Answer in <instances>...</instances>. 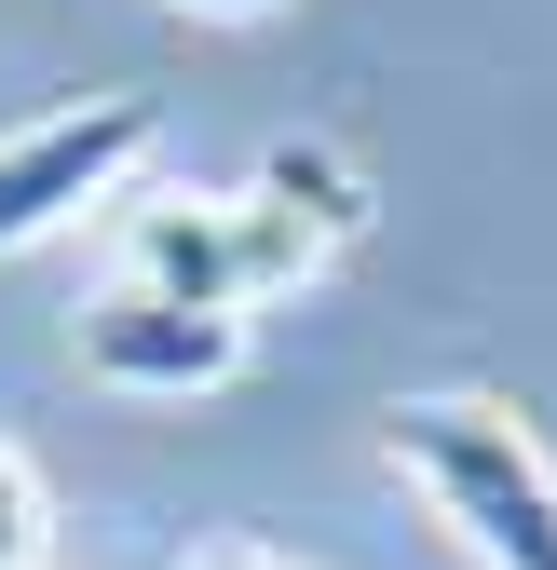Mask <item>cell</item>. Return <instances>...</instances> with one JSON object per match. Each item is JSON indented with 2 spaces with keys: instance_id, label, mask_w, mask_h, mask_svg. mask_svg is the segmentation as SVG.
Segmentation results:
<instances>
[{
  "instance_id": "1",
  "label": "cell",
  "mask_w": 557,
  "mask_h": 570,
  "mask_svg": "<svg viewBox=\"0 0 557 570\" xmlns=\"http://www.w3.org/2000/svg\"><path fill=\"white\" fill-rule=\"evenodd\" d=\"M368 232V177L326 150V136H286L245 190H164L123 218V285H164V299H204V313H258L313 285L340 245Z\"/></svg>"
},
{
  "instance_id": "2",
  "label": "cell",
  "mask_w": 557,
  "mask_h": 570,
  "mask_svg": "<svg viewBox=\"0 0 557 570\" xmlns=\"http://www.w3.org/2000/svg\"><path fill=\"white\" fill-rule=\"evenodd\" d=\"M381 462L436 489V517L490 570H557V462L530 449V421L490 394H408L381 421Z\"/></svg>"
},
{
  "instance_id": "3",
  "label": "cell",
  "mask_w": 557,
  "mask_h": 570,
  "mask_svg": "<svg viewBox=\"0 0 557 570\" xmlns=\"http://www.w3.org/2000/svg\"><path fill=\"white\" fill-rule=\"evenodd\" d=\"M164 136V109L150 96H82V109H41V122H14L0 136V258H28L41 232H68L82 204H109L123 190V164Z\"/></svg>"
},
{
  "instance_id": "4",
  "label": "cell",
  "mask_w": 557,
  "mask_h": 570,
  "mask_svg": "<svg viewBox=\"0 0 557 570\" xmlns=\"http://www.w3.org/2000/svg\"><path fill=\"white\" fill-rule=\"evenodd\" d=\"M68 353H82V381H109V394H218L245 367V313L164 299V285H109V299L68 313Z\"/></svg>"
},
{
  "instance_id": "5",
  "label": "cell",
  "mask_w": 557,
  "mask_h": 570,
  "mask_svg": "<svg viewBox=\"0 0 557 570\" xmlns=\"http://www.w3.org/2000/svg\"><path fill=\"white\" fill-rule=\"evenodd\" d=\"M0 570H41V475L14 435H0Z\"/></svg>"
},
{
  "instance_id": "6",
  "label": "cell",
  "mask_w": 557,
  "mask_h": 570,
  "mask_svg": "<svg viewBox=\"0 0 557 570\" xmlns=\"http://www.w3.org/2000/svg\"><path fill=\"white\" fill-rule=\"evenodd\" d=\"M190 570H286V557H258V543H218V557H190Z\"/></svg>"
},
{
  "instance_id": "7",
  "label": "cell",
  "mask_w": 557,
  "mask_h": 570,
  "mask_svg": "<svg viewBox=\"0 0 557 570\" xmlns=\"http://www.w3.org/2000/svg\"><path fill=\"white\" fill-rule=\"evenodd\" d=\"M177 14H272V0H177Z\"/></svg>"
}]
</instances>
